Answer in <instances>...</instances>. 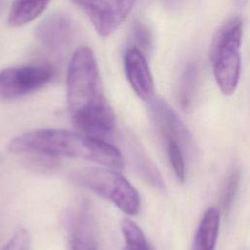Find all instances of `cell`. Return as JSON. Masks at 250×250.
Returning a JSON list of instances; mask_svg holds the SVG:
<instances>
[{
	"mask_svg": "<svg viewBox=\"0 0 250 250\" xmlns=\"http://www.w3.org/2000/svg\"><path fill=\"white\" fill-rule=\"evenodd\" d=\"M8 149L14 153H30L49 157H71L121 169L124 158L107 141L62 129H38L13 138Z\"/></svg>",
	"mask_w": 250,
	"mask_h": 250,
	"instance_id": "obj_1",
	"label": "cell"
},
{
	"mask_svg": "<svg viewBox=\"0 0 250 250\" xmlns=\"http://www.w3.org/2000/svg\"><path fill=\"white\" fill-rule=\"evenodd\" d=\"M243 23L239 17L228 19L216 31L210 47V62L218 88L225 96L237 89L241 73Z\"/></svg>",
	"mask_w": 250,
	"mask_h": 250,
	"instance_id": "obj_2",
	"label": "cell"
},
{
	"mask_svg": "<svg viewBox=\"0 0 250 250\" xmlns=\"http://www.w3.org/2000/svg\"><path fill=\"white\" fill-rule=\"evenodd\" d=\"M96 58L91 49L81 47L72 55L66 76V99L70 116L104 100L100 87Z\"/></svg>",
	"mask_w": 250,
	"mask_h": 250,
	"instance_id": "obj_3",
	"label": "cell"
},
{
	"mask_svg": "<svg viewBox=\"0 0 250 250\" xmlns=\"http://www.w3.org/2000/svg\"><path fill=\"white\" fill-rule=\"evenodd\" d=\"M75 180L94 193L112 202L128 216L137 215L141 209L138 190L113 168H85L75 174Z\"/></svg>",
	"mask_w": 250,
	"mask_h": 250,
	"instance_id": "obj_4",
	"label": "cell"
},
{
	"mask_svg": "<svg viewBox=\"0 0 250 250\" xmlns=\"http://www.w3.org/2000/svg\"><path fill=\"white\" fill-rule=\"evenodd\" d=\"M148 103L152 122L164 141L177 143L184 150L186 157L192 158L196 153L195 142L178 113L162 98L153 97Z\"/></svg>",
	"mask_w": 250,
	"mask_h": 250,
	"instance_id": "obj_5",
	"label": "cell"
},
{
	"mask_svg": "<svg viewBox=\"0 0 250 250\" xmlns=\"http://www.w3.org/2000/svg\"><path fill=\"white\" fill-rule=\"evenodd\" d=\"M102 37L113 33L131 13L137 0H71Z\"/></svg>",
	"mask_w": 250,
	"mask_h": 250,
	"instance_id": "obj_6",
	"label": "cell"
},
{
	"mask_svg": "<svg viewBox=\"0 0 250 250\" xmlns=\"http://www.w3.org/2000/svg\"><path fill=\"white\" fill-rule=\"evenodd\" d=\"M52 78L45 65H25L0 70V99H15L44 87Z\"/></svg>",
	"mask_w": 250,
	"mask_h": 250,
	"instance_id": "obj_7",
	"label": "cell"
},
{
	"mask_svg": "<svg viewBox=\"0 0 250 250\" xmlns=\"http://www.w3.org/2000/svg\"><path fill=\"white\" fill-rule=\"evenodd\" d=\"M71 121L82 134L104 141H107L115 130L114 114L105 99L96 105L72 115Z\"/></svg>",
	"mask_w": 250,
	"mask_h": 250,
	"instance_id": "obj_8",
	"label": "cell"
},
{
	"mask_svg": "<svg viewBox=\"0 0 250 250\" xmlns=\"http://www.w3.org/2000/svg\"><path fill=\"white\" fill-rule=\"evenodd\" d=\"M73 23L70 17L62 12H54L46 16L37 25L35 36L46 49L58 52L71 40Z\"/></svg>",
	"mask_w": 250,
	"mask_h": 250,
	"instance_id": "obj_9",
	"label": "cell"
},
{
	"mask_svg": "<svg viewBox=\"0 0 250 250\" xmlns=\"http://www.w3.org/2000/svg\"><path fill=\"white\" fill-rule=\"evenodd\" d=\"M124 68L134 92L144 101H150L154 94V82L145 54L130 46L124 54Z\"/></svg>",
	"mask_w": 250,
	"mask_h": 250,
	"instance_id": "obj_10",
	"label": "cell"
},
{
	"mask_svg": "<svg viewBox=\"0 0 250 250\" xmlns=\"http://www.w3.org/2000/svg\"><path fill=\"white\" fill-rule=\"evenodd\" d=\"M70 250H99L93 213L85 202H82L72 215Z\"/></svg>",
	"mask_w": 250,
	"mask_h": 250,
	"instance_id": "obj_11",
	"label": "cell"
},
{
	"mask_svg": "<svg viewBox=\"0 0 250 250\" xmlns=\"http://www.w3.org/2000/svg\"><path fill=\"white\" fill-rule=\"evenodd\" d=\"M220 228V210L211 206L205 210L194 234L191 250H215Z\"/></svg>",
	"mask_w": 250,
	"mask_h": 250,
	"instance_id": "obj_12",
	"label": "cell"
},
{
	"mask_svg": "<svg viewBox=\"0 0 250 250\" xmlns=\"http://www.w3.org/2000/svg\"><path fill=\"white\" fill-rule=\"evenodd\" d=\"M199 84V68L196 62H189L185 66L178 86V101L182 109L191 111L194 106Z\"/></svg>",
	"mask_w": 250,
	"mask_h": 250,
	"instance_id": "obj_13",
	"label": "cell"
},
{
	"mask_svg": "<svg viewBox=\"0 0 250 250\" xmlns=\"http://www.w3.org/2000/svg\"><path fill=\"white\" fill-rule=\"evenodd\" d=\"M51 0H15L8 16L11 27H20L37 18Z\"/></svg>",
	"mask_w": 250,
	"mask_h": 250,
	"instance_id": "obj_14",
	"label": "cell"
},
{
	"mask_svg": "<svg viewBox=\"0 0 250 250\" xmlns=\"http://www.w3.org/2000/svg\"><path fill=\"white\" fill-rule=\"evenodd\" d=\"M121 229L125 242L123 250H154L142 229L132 220H123Z\"/></svg>",
	"mask_w": 250,
	"mask_h": 250,
	"instance_id": "obj_15",
	"label": "cell"
},
{
	"mask_svg": "<svg viewBox=\"0 0 250 250\" xmlns=\"http://www.w3.org/2000/svg\"><path fill=\"white\" fill-rule=\"evenodd\" d=\"M241 179L240 168L233 165L225 178L221 189V207L225 213H229L235 200Z\"/></svg>",
	"mask_w": 250,
	"mask_h": 250,
	"instance_id": "obj_16",
	"label": "cell"
},
{
	"mask_svg": "<svg viewBox=\"0 0 250 250\" xmlns=\"http://www.w3.org/2000/svg\"><path fill=\"white\" fill-rule=\"evenodd\" d=\"M165 147L168 155L170 165L173 169V172L180 183H185L187 176V167H186V154L182 147L175 142H165Z\"/></svg>",
	"mask_w": 250,
	"mask_h": 250,
	"instance_id": "obj_17",
	"label": "cell"
},
{
	"mask_svg": "<svg viewBox=\"0 0 250 250\" xmlns=\"http://www.w3.org/2000/svg\"><path fill=\"white\" fill-rule=\"evenodd\" d=\"M133 47L138 48L143 53L148 51L152 44V34L147 25L144 22L137 21L134 23L131 32Z\"/></svg>",
	"mask_w": 250,
	"mask_h": 250,
	"instance_id": "obj_18",
	"label": "cell"
},
{
	"mask_svg": "<svg viewBox=\"0 0 250 250\" xmlns=\"http://www.w3.org/2000/svg\"><path fill=\"white\" fill-rule=\"evenodd\" d=\"M31 237L27 229H19L15 231L2 250H30Z\"/></svg>",
	"mask_w": 250,
	"mask_h": 250,
	"instance_id": "obj_19",
	"label": "cell"
},
{
	"mask_svg": "<svg viewBox=\"0 0 250 250\" xmlns=\"http://www.w3.org/2000/svg\"><path fill=\"white\" fill-rule=\"evenodd\" d=\"M5 5H6V0H0V14L3 12Z\"/></svg>",
	"mask_w": 250,
	"mask_h": 250,
	"instance_id": "obj_20",
	"label": "cell"
}]
</instances>
